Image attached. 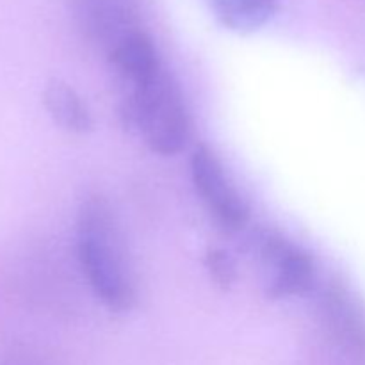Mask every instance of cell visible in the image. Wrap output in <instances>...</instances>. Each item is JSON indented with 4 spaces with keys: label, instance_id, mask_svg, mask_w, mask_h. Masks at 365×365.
<instances>
[{
    "label": "cell",
    "instance_id": "obj_5",
    "mask_svg": "<svg viewBox=\"0 0 365 365\" xmlns=\"http://www.w3.org/2000/svg\"><path fill=\"white\" fill-rule=\"evenodd\" d=\"M321 312L334 341L349 355L365 359V310L342 282H330L324 287Z\"/></svg>",
    "mask_w": 365,
    "mask_h": 365
},
{
    "label": "cell",
    "instance_id": "obj_7",
    "mask_svg": "<svg viewBox=\"0 0 365 365\" xmlns=\"http://www.w3.org/2000/svg\"><path fill=\"white\" fill-rule=\"evenodd\" d=\"M109 57L127 86L148 81L164 70L152 38L141 29L123 36L109 50Z\"/></svg>",
    "mask_w": 365,
    "mask_h": 365
},
{
    "label": "cell",
    "instance_id": "obj_3",
    "mask_svg": "<svg viewBox=\"0 0 365 365\" xmlns=\"http://www.w3.org/2000/svg\"><path fill=\"white\" fill-rule=\"evenodd\" d=\"M191 175L198 195L214 217L228 230H241L250 220L245 198L230 182L216 153L207 145L196 146L191 157Z\"/></svg>",
    "mask_w": 365,
    "mask_h": 365
},
{
    "label": "cell",
    "instance_id": "obj_10",
    "mask_svg": "<svg viewBox=\"0 0 365 365\" xmlns=\"http://www.w3.org/2000/svg\"><path fill=\"white\" fill-rule=\"evenodd\" d=\"M207 267H209V273L212 277V280L216 282L220 287L228 289L235 282V266L234 260L230 259L227 252L220 248H212L207 253Z\"/></svg>",
    "mask_w": 365,
    "mask_h": 365
},
{
    "label": "cell",
    "instance_id": "obj_8",
    "mask_svg": "<svg viewBox=\"0 0 365 365\" xmlns=\"http://www.w3.org/2000/svg\"><path fill=\"white\" fill-rule=\"evenodd\" d=\"M43 102L57 125L73 134H86L91 130L93 118L86 103L66 82L52 81L45 88Z\"/></svg>",
    "mask_w": 365,
    "mask_h": 365
},
{
    "label": "cell",
    "instance_id": "obj_2",
    "mask_svg": "<svg viewBox=\"0 0 365 365\" xmlns=\"http://www.w3.org/2000/svg\"><path fill=\"white\" fill-rule=\"evenodd\" d=\"M123 116L159 155L178 153L191 135L180 89L164 70L148 81L128 86Z\"/></svg>",
    "mask_w": 365,
    "mask_h": 365
},
{
    "label": "cell",
    "instance_id": "obj_6",
    "mask_svg": "<svg viewBox=\"0 0 365 365\" xmlns=\"http://www.w3.org/2000/svg\"><path fill=\"white\" fill-rule=\"evenodd\" d=\"M262 257L273 269L269 296L274 299L305 294L316 280L314 260L307 252L278 235H269L262 242Z\"/></svg>",
    "mask_w": 365,
    "mask_h": 365
},
{
    "label": "cell",
    "instance_id": "obj_9",
    "mask_svg": "<svg viewBox=\"0 0 365 365\" xmlns=\"http://www.w3.org/2000/svg\"><path fill=\"white\" fill-rule=\"evenodd\" d=\"M210 2L223 25L241 32L262 27L278 9V0H210Z\"/></svg>",
    "mask_w": 365,
    "mask_h": 365
},
{
    "label": "cell",
    "instance_id": "obj_4",
    "mask_svg": "<svg viewBox=\"0 0 365 365\" xmlns=\"http://www.w3.org/2000/svg\"><path fill=\"white\" fill-rule=\"evenodd\" d=\"M73 13L86 38L107 52L139 29L138 0H73Z\"/></svg>",
    "mask_w": 365,
    "mask_h": 365
},
{
    "label": "cell",
    "instance_id": "obj_1",
    "mask_svg": "<svg viewBox=\"0 0 365 365\" xmlns=\"http://www.w3.org/2000/svg\"><path fill=\"white\" fill-rule=\"evenodd\" d=\"M77 252L100 302L114 312L130 309L135 302L134 278L116 217L102 196H89L78 210Z\"/></svg>",
    "mask_w": 365,
    "mask_h": 365
}]
</instances>
